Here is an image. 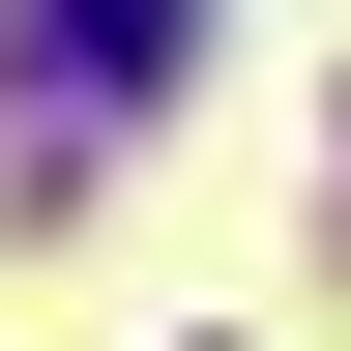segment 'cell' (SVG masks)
Here are the masks:
<instances>
[{
  "instance_id": "cell-1",
  "label": "cell",
  "mask_w": 351,
  "mask_h": 351,
  "mask_svg": "<svg viewBox=\"0 0 351 351\" xmlns=\"http://www.w3.org/2000/svg\"><path fill=\"white\" fill-rule=\"evenodd\" d=\"M0 29H29V117H59V147H117V117L205 59V0H0Z\"/></svg>"
}]
</instances>
